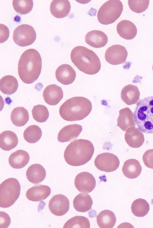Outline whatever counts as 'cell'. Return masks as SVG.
Returning <instances> with one entry per match:
<instances>
[{
	"label": "cell",
	"instance_id": "obj_1",
	"mask_svg": "<svg viewBox=\"0 0 153 228\" xmlns=\"http://www.w3.org/2000/svg\"><path fill=\"white\" fill-rule=\"evenodd\" d=\"M42 67V59L38 52L34 49L26 50L22 54L19 61V77L24 83H32L39 76Z\"/></svg>",
	"mask_w": 153,
	"mask_h": 228
},
{
	"label": "cell",
	"instance_id": "obj_2",
	"mask_svg": "<svg viewBox=\"0 0 153 228\" xmlns=\"http://www.w3.org/2000/svg\"><path fill=\"white\" fill-rule=\"evenodd\" d=\"M94 150L93 145L89 141L76 140L67 147L64 152V158L68 164L73 166H80L91 160Z\"/></svg>",
	"mask_w": 153,
	"mask_h": 228
},
{
	"label": "cell",
	"instance_id": "obj_3",
	"mask_svg": "<svg viewBox=\"0 0 153 228\" xmlns=\"http://www.w3.org/2000/svg\"><path fill=\"white\" fill-rule=\"evenodd\" d=\"M71 61L80 71L88 75H94L100 70L99 58L92 50L83 46H78L72 50Z\"/></svg>",
	"mask_w": 153,
	"mask_h": 228
},
{
	"label": "cell",
	"instance_id": "obj_4",
	"mask_svg": "<svg viewBox=\"0 0 153 228\" xmlns=\"http://www.w3.org/2000/svg\"><path fill=\"white\" fill-rule=\"evenodd\" d=\"M92 109V104L88 99L82 97H74L65 101L61 106V117L68 121L82 120L87 116Z\"/></svg>",
	"mask_w": 153,
	"mask_h": 228
},
{
	"label": "cell",
	"instance_id": "obj_5",
	"mask_svg": "<svg viewBox=\"0 0 153 228\" xmlns=\"http://www.w3.org/2000/svg\"><path fill=\"white\" fill-rule=\"evenodd\" d=\"M134 115L138 128L144 133L153 134V96L139 101Z\"/></svg>",
	"mask_w": 153,
	"mask_h": 228
},
{
	"label": "cell",
	"instance_id": "obj_6",
	"mask_svg": "<svg viewBox=\"0 0 153 228\" xmlns=\"http://www.w3.org/2000/svg\"><path fill=\"white\" fill-rule=\"evenodd\" d=\"M21 186L16 179L10 178L5 180L0 185V207L3 208L10 207L18 198Z\"/></svg>",
	"mask_w": 153,
	"mask_h": 228
},
{
	"label": "cell",
	"instance_id": "obj_7",
	"mask_svg": "<svg viewBox=\"0 0 153 228\" xmlns=\"http://www.w3.org/2000/svg\"><path fill=\"white\" fill-rule=\"evenodd\" d=\"M123 5L119 0H109L103 4L97 14L98 21L101 24L108 25L114 22L120 16Z\"/></svg>",
	"mask_w": 153,
	"mask_h": 228
},
{
	"label": "cell",
	"instance_id": "obj_8",
	"mask_svg": "<svg viewBox=\"0 0 153 228\" xmlns=\"http://www.w3.org/2000/svg\"><path fill=\"white\" fill-rule=\"evenodd\" d=\"M36 36V32L32 26L22 24L18 26L14 30L13 39L18 46L24 47L33 44Z\"/></svg>",
	"mask_w": 153,
	"mask_h": 228
},
{
	"label": "cell",
	"instance_id": "obj_9",
	"mask_svg": "<svg viewBox=\"0 0 153 228\" xmlns=\"http://www.w3.org/2000/svg\"><path fill=\"white\" fill-rule=\"evenodd\" d=\"M118 157L109 152H105L98 155L95 158L94 163L99 170L106 172L116 170L120 165Z\"/></svg>",
	"mask_w": 153,
	"mask_h": 228
},
{
	"label": "cell",
	"instance_id": "obj_10",
	"mask_svg": "<svg viewBox=\"0 0 153 228\" xmlns=\"http://www.w3.org/2000/svg\"><path fill=\"white\" fill-rule=\"evenodd\" d=\"M128 56L126 48L120 45H114L109 47L106 51L105 57L109 64L117 65L125 62Z\"/></svg>",
	"mask_w": 153,
	"mask_h": 228
},
{
	"label": "cell",
	"instance_id": "obj_11",
	"mask_svg": "<svg viewBox=\"0 0 153 228\" xmlns=\"http://www.w3.org/2000/svg\"><path fill=\"white\" fill-rule=\"evenodd\" d=\"M69 201L65 195L59 194L54 195L50 200L48 207L51 212L57 216L65 214L68 211Z\"/></svg>",
	"mask_w": 153,
	"mask_h": 228
},
{
	"label": "cell",
	"instance_id": "obj_12",
	"mask_svg": "<svg viewBox=\"0 0 153 228\" xmlns=\"http://www.w3.org/2000/svg\"><path fill=\"white\" fill-rule=\"evenodd\" d=\"M74 184L80 192L90 193L96 187V181L93 175L89 172H84L79 173L74 180Z\"/></svg>",
	"mask_w": 153,
	"mask_h": 228
},
{
	"label": "cell",
	"instance_id": "obj_13",
	"mask_svg": "<svg viewBox=\"0 0 153 228\" xmlns=\"http://www.w3.org/2000/svg\"><path fill=\"white\" fill-rule=\"evenodd\" d=\"M63 93L61 88L55 84L46 87L44 90L43 96L47 104L51 105L57 104L63 97Z\"/></svg>",
	"mask_w": 153,
	"mask_h": 228
},
{
	"label": "cell",
	"instance_id": "obj_14",
	"mask_svg": "<svg viewBox=\"0 0 153 228\" xmlns=\"http://www.w3.org/2000/svg\"><path fill=\"white\" fill-rule=\"evenodd\" d=\"M57 80L63 84L67 85L72 83L76 77L75 70L70 65L62 64L59 66L55 72Z\"/></svg>",
	"mask_w": 153,
	"mask_h": 228
},
{
	"label": "cell",
	"instance_id": "obj_15",
	"mask_svg": "<svg viewBox=\"0 0 153 228\" xmlns=\"http://www.w3.org/2000/svg\"><path fill=\"white\" fill-rule=\"evenodd\" d=\"M125 139L127 144L133 148L140 147L144 142L143 133L138 128L134 127L128 128L126 131Z\"/></svg>",
	"mask_w": 153,
	"mask_h": 228
},
{
	"label": "cell",
	"instance_id": "obj_16",
	"mask_svg": "<svg viewBox=\"0 0 153 228\" xmlns=\"http://www.w3.org/2000/svg\"><path fill=\"white\" fill-rule=\"evenodd\" d=\"M85 39L87 44L95 48L104 47L108 41L106 35L99 30H93L88 32L85 35Z\"/></svg>",
	"mask_w": 153,
	"mask_h": 228
},
{
	"label": "cell",
	"instance_id": "obj_17",
	"mask_svg": "<svg viewBox=\"0 0 153 228\" xmlns=\"http://www.w3.org/2000/svg\"><path fill=\"white\" fill-rule=\"evenodd\" d=\"M51 189L48 186L40 185L29 189L26 192V195L29 200L39 201L46 199L50 194Z\"/></svg>",
	"mask_w": 153,
	"mask_h": 228
},
{
	"label": "cell",
	"instance_id": "obj_18",
	"mask_svg": "<svg viewBox=\"0 0 153 228\" xmlns=\"http://www.w3.org/2000/svg\"><path fill=\"white\" fill-rule=\"evenodd\" d=\"M82 130V126L75 124L67 125L59 132L57 139L59 142H65L77 137Z\"/></svg>",
	"mask_w": 153,
	"mask_h": 228
},
{
	"label": "cell",
	"instance_id": "obj_19",
	"mask_svg": "<svg viewBox=\"0 0 153 228\" xmlns=\"http://www.w3.org/2000/svg\"><path fill=\"white\" fill-rule=\"evenodd\" d=\"M117 121V126L124 131H126L128 128L135 127L136 125L134 113L128 107L124 108L119 111Z\"/></svg>",
	"mask_w": 153,
	"mask_h": 228
},
{
	"label": "cell",
	"instance_id": "obj_20",
	"mask_svg": "<svg viewBox=\"0 0 153 228\" xmlns=\"http://www.w3.org/2000/svg\"><path fill=\"white\" fill-rule=\"evenodd\" d=\"M71 8L70 2L68 0H53L50 4L51 14L55 17L62 18L69 13Z\"/></svg>",
	"mask_w": 153,
	"mask_h": 228
},
{
	"label": "cell",
	"instance_id": "obj_21",
	"mask_svg": "<svg viewBox=\"0 0 153 228\" xmlns=\"http://www.w3.org/2000/svg\"><path fill=\"white\" fill-rule=\"evenodd\" d=\"M140 93L137 87L129 84L122 89L121 98L126 104L131 105L136 104L140 99Z\"/></svg>",
	"mask_w": 153,
	"mask_h": 228
},
{
	"label": "cell",
	"instance_id": "obj_22",
	"mask_svg": "<svg viewBox=\"0 0 153 228\" xmlns=\"http://www.w3.org/2000/svg\"><path fill=\"white\" fill-rule=\"evenodd\" d=\"M117 30L121 37L127 40L134 38L137 33V28L135 24L126 20H122L117 24Z\"/></svg>",
	"mask_w": 153,
	"mask_h": 228
},
{
	"label": "cell",
	"instance_id": "obj_23",
	"mask_svg": "<svg viewBox=\"0 0 153 228\" xmlns=\"http://www.w3.org/2000/svg\"><path fill=\"white\" fill-rule=\"evenodd\" d=\"M30 156L27 152L23 150H18L10 156L8 161L12 168L19 169L24 167L28 163Z\"/></svg>",
	"mask_w": 153,
	"mask_h": 228
},
{
	"label": "cell",
	"instance_id": "obj_24",
	"mask_svg": "<svg viewBox=\"0 0 153 228\" xmlns=\"http://www.w3.org/2000/svg\"><path fill=\"white\" fill-rule=\"evenodd\" d=\"M46 172L42 166L39 164H33L29 167L26 172L28 180L31 183L37 184L45 179Z\"/></svg>",
	"mask_w": 153,
	"mask_h": 228
},
{
	"label": "cell",
	"instance_id": "obj_25",
	"mask_svg": "<svg viewBox=\"0 0 153 228\" xmlns=\"http://www.w3.org/2000/svg\"><path fill=\"white\" fill-rule=\"evenodd\" d=\"M122 171L126 177L130 179H134L140 175L142 167L139 161L136 159H131L124 162Z\"/></svg>",
	"mask_w": 153,
	"mask_h": 228
},
{
	"label": "cell",
	"instance_id": "obj_26",
	"mask_svg": "<svg viewBox=\"0 0 153 228\" xmlns=\"http://www.w3.org/2000/svg\"><path fill=\"white\" fill-rule=\"evenodd\" d=\"M93 201L87 193H81L77 195L73 201V206L77 211L82 212L90 210L93 204Z\"/></svg>",
	"mask_w": 153,
	"mask_h": 228
},
{
	"label": "cell",
	"instance_id": "obj_27",
	"mask_svg": "<svg viewBox=\"0 0 153 228\" xmlns=\"http://www.w3.org/2000/svg\"><path fill=\"white\" fill-rule=\"evenodd\" d=\"M18 139L16 134L11 131H5L0 134V147L2 150L9 151L17 145Z\"/></svg>",
	"mask_w": 153,
	"mask_h": 228
},
{
	"label": "cell",
	"instance_id": "obj_28",
	"mask_svg": "<svg viewBox=\"0 0 153 228\" xmlns=\"http://www.w3.org/2000/svg\"><path fill=\"white\" fill-rule=\"evenodd\" d=\"M116 221L114 214L112 211L104 210L101 211L97 217V222L101 228H112Z\"/></svg>",
	"mask_w": 153,
	"mask_h": 228
},
{
	"label": "cell",
	"instance_id": "obj_29",
	"mask_svg": "<svg viewBox=\"0 0 153 228\" xmlns=\"http://www.w3.org/2000/svg\"><path fill=\"white\" fill-rule=\"evenodd\" d=\"M18 87V81L13 76H5L0 80V90L4 94H13L16 91Z\"/></svg>",
	"mask_w": 153,
	"mask_h": 228
},
{
	"label": "cell",
	"instance_id": "obj_30",
	"mask_svg": "<svg viewBox=\"0 0 153 228\" xmlns=\"http://www.w3.org/2000/svg\"><path fill=\"white\" fill-rule=\"evenodd\" d=\"M10 119L13 124L16 126H23L27 123L29 119L28 111L23 107H16L11 113Z\"/></svg>",
	"mask_w": 153,
	"mask_h": 228
},
{
	"label": "cell",
	"instance_id": "obj_31",
	"mask_svg": "<svg viewBox=\"0 0 153 228\" xmlns=\"http://www.w3.org/2000/svg\"><path fill=\"white\" fill-rule=\"evenodd\" d=\"M131 209L134 215L138 217H143L148 213L150 207L149 203L145 200L140 198L133 202Z\"/></svg>",
	"mask_w": 153,
	"mask_h": 228
},
{
	"label": "cell",
	"instance_id": "obj_32",
	"mask_svg": "<svg viewBox=\"0 0 153 228\" xmlns=\"http://www.w3.org/2000/svg\"><path fill=\"white\" fill-rule=\"evenodd\" d=\"M42 135L41 128L36 125H31L27 127L23 133L25 140L30 143H34L38 141Z\"/></svg>",
	"mask_w": 153,
	"mask_h": 228
},
{
	"label": "cell",
	"instance_id": "obj_33",
	"mask_svg": "<svg viewBox=\"0 0 153 228\" xmlns=\"http://www.w3.org/2000/svg\"><path fill=\"white\" fill-rule=\"evenodd\" d=\"M90 222L88 218L81 216H76L68 220L64 225L63 228L90 227Z\"/></svg>",
	"mask_w": 153,
	"mask_h": 228
},
{
	"label": "cell",
	"instance_id": "obj_34",
	"mask_svg": "<svg viewBox=\"0 0 153 228\" xmlns=\"http://www.w3.org/2000/svg\"><path fill=\"white\" fill-rule=\"evenodd\" d=\"M12 4L17 13L23 15L29 13L32 10L33 2L32 0H13Z\"/></svg>",
	"mask_w": 153,
	"mask_h": 228
},
{
	"label": "cell",
	"instance_id": "obj_35",
	"mask_svg": "<svg viewBox=\"0 0 153 228\" xmlns=\"http://www.w3.org/2000/svg\"><path fill=\"white\" fill-rule=\"evenodd\" d=\"M32 113L33 119L39 122H45L49 117V113L47 108L42 105L34 106L32 110Z\"/></svg>",
	"mask_w": 153,
	"mask_h": 228
},
{
	"label": "cell",
	"instance_id": "obj_36",
	"mask_svg": "<svg viewBox=\"0 0 153 228\" xmlns=\"http://www.w3.org/2000/svg\"><path fill=\"white\" fill-rule=\"evenodd\" d=\"M128 2L129 7L132 11L137 13H140L147 9L149 0H129Z\"/></svg>",
	"mask_w": 153,
	"mask_h": 228
},
{
	"label": "cell",
	"instance_id": "obj_37",
	"mask_svg": "<svg viewBox=\"0 0 153 228\" xmlns=\"http://www.w3.org/2000/svg\"><path fill=\"white\" fill-rule=\"evenodd\" d=\"M143 160L146 167L153 169V149L148 150L145 152Z\"/></svg>",
	"mask_w": 153,
	"mask_h": 228
},
{
	"label": "cell",
	"instance_id": "obj_38",
	"mask_svg": "<svg viewBox=\"0 0 153 228\" xmlns=\"http://www.w3.org/2000/svg\"><path fill=\"white\" fill-rule=\"evenodd\" d=\"M9 30L8 28L5 25L0 24V43L6 41L9 36Z\"/></svg>",
	"mask_w": 153,
	"mask_h": 228
},
{
	"label": "cell",
	"instance_id": "obj_39",
	"mask_svg": "<svg viewBox=\"0 0 153 228\" xmlns=\"http://www.w3.org/2000/svg\"><path fill=\"white\" fill-rule=\"evenodd\" d=\"M11 220L8 215L4 212H0V228H7L10 224Z\"/></svg>",
	"mask_w": 153,
	"mask_h": 228
},
{
	"label": "cell",
	"instance_id": "obj_40",
	"mask_svg": "<svg viewBox=\"0 0 153 228\" xmlns=\"http://www.w3.org/2000/svg\"><path fill=\"white\" fill-rule=\"evenodd\" d=\"M152 70H153V66H152Z\"/></svg>",
	"mask_w": 153,
	"mask_h": 228
}]
</instances>
